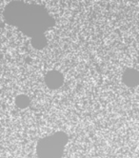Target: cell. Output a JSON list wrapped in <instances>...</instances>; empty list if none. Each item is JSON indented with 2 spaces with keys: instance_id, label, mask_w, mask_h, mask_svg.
<instances>
[{
  "instance_id": "1",
  "label": "cell",
  "mask_w": 139,
  "mask_h": 158,
  "mask_svg": "<svg viewBox=\"0 0 139 158\" xmlns=\"http://www.w3.org/2000/svg\"><path fill=\"white\" fill-rule=\"evenodd\" d=\"M4 19L32 39L45 36L44 32L54 25L53 18L44 7L19 1L11 2L6 7Z\"/></svg>"
},
{
  "instance_id": "2",
  "label": "cell",
  "mask_w": 139,
  "mask_h": 158,
  "mask_svg": "<svg viewBox=\"0 0 139 158\" xmlns=\"http://www.w3.org/2000/svg\"><path fill=\"white\" fill-rule=\"evenodd\" d=\"M66 143L67 136L63 132H57L44 138L37 146L38 155L40 158H60Z\"/></svg>"
},
{
  "instance_id": "3",
  "label": "cell",
  "mask_w": 139,
  "mask_h": 158,
  "mask_svg": "<svg viewBox=\"0 0 139 158\" xmlns=\"http://www.w3.org/2000/svg\"><path fill=\"white\" fill-rule=\"evenodd\" d=\"M47 82H48L49 85L54 84L53 88H57L58 86L61 85L62 79H61V76H60L59 73H57L55 72H53V73H50L49 75L47 76Z\"/></svg>"
}]
</instances>
